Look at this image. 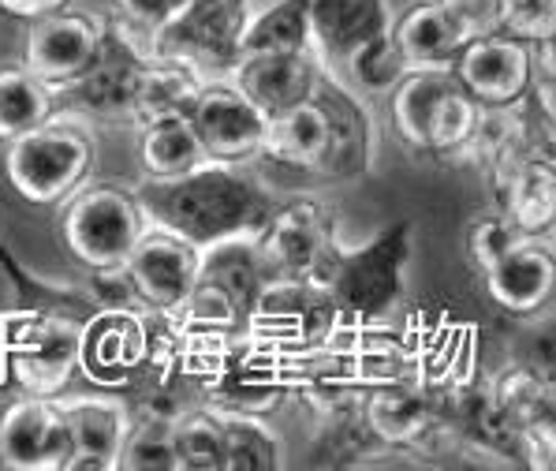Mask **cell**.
Segmentation results:
<instances>
[{"instance_id":"cell-17","label":"cell","mask_w":556,"mask_h":471,"mask_svg":"<svg viewBox=\"0 0 556 471\" xmlns=\"http://www.w3.org/2000/svg\"><path fill=\"white\" fill-rule=\"evenodd\" d=\"M355 416L363 419V431L378 445L418 449L426 434L441 423V400L407 374V379H392L363 389Z\"/></svg>"},{"instance_id":"cell-20","label":"cell","mask_w":556,"mask_h":471,"mask_svg":"<svg viewBox=\"0 0 556 471\" xmlns=\"http://www.w3.org/2000/svg\"><path fill=\"white\" fill-rule=\"evenodd\" d=\"M329 142H332L329 109L314 94V98L299 101L288 113L269 120L262 161L288 169V173H321L325 158H329Z\"/></svg>"},{"instance_id":"cell-1","label":"cell","mask_w":556,"mask_h":471,"mask_svg":"<svg viewBox=\"0 0 556 471\" xmlns=\"http://www.w3.org/2000/svg\"><path fill=\"white\" fill-rule=\"evenodd\" d=\"M139 195L153 221L199 247L236 236H258L277 207L273 187L258 173H251V165H220V161H205L179 179L147 184Z\"/></svg>"},{"instance_id":"cell-13","label":"cell","mask_w":556,"mask_h":471,"mask_svg":"<svg viewBox=\"0 0 556 471\" xmlns=\"http://www.w3.org/2000/svg\"><path fill=\"white\" fill-rule=\"evenodd\" d=\"M448 72L478 106H523L530 94V41L504 30L485 34L459 49Z\"/></svg>"},{"instance_id":"cell-9","label":"cell","mask_w":556,"mask_h":471,"mask_svg":"<svg viewBox=\"0 0 556 471\" xmlns=\"http://www.w3.org/2000/svg\"><path fill=\"white\" fill-rule=\"evenodd\" d=\"M404 259H407L404 228L378 236L363 251H348L344 247L325 293L332 296L337 311L348 322L370 325L381 314H389L396 307L400 293H404Z\"/></svg>"},{"instance_id":"cell-39","label":"cell","mask_w":556,"mask_h":471,"mask_svg":"<svg viewBox=\"0 0 556 471\" xmlns=\"http://www.w3.org/2000/svg\"><path fill=\"white\" fill-rule=\"evenodd\" d=\"M67 4H75V0H0V15L15 23H30L49 12H60V8H67Z\"/></svg>"},{"instance_id":"cell-21","label":"cell","mask_w":556,"mask_h":471,"mask_svg":"<svg viewBox=\"0 0 556 471\" xmlns=\"http://www.w3.org/2000/svg\"><path fill=\"white\" fill-rule=\"evenodd\" d=\"M497 210L519 236H553L556 225V165L553 150L530 153L504 184L493 191Z\"/></svg>"},{"instance_id":"cell-37","label":"cell","mask_w":556,"mask_h":471,"mask_svg":"<svg viewBox=\"0 0 556 471\" xmlns=\"http://www.w3.org/2000/svg\"><path fill=\"white\" fill-rule=\"evenodd\" d=\"M519 239L516 228L508 225V218L497 210L490 213V218H478L475 225H470L467 233V255H470V265H475L478 273L485 270V265H493L501 259L504 251H508L511 244Z\"/></svg>"},{"instance_id":"cell-24","label":"cell","mask_w":556,"mask_h":471,"mask_svg":"<svg viewBox=\"0 0 556 471\" xmlns=\"http://www.w3.org/2000/svg\"><path fill=\"white\" fill-rule=\"evenodd\" d=\"M392 38L407 67H452V60L467 46L441 0H415L392 15Z\"/></svg>"},{"instance_id":"cell-36","label":"cell","mask_w":556,"mask_h":471,"mask_svg":"<svg viewBox=\"0 0 556 471\" xmlns=\"http://www.w3.org/2000/svg\"><path fill=\"white\" fill-rule=\"evenodd\" d=\"M504 34L538 41L556 34V0H504Z\"/></svg>"},{"instance_id":"cell-19","label":"cell","mask_w":556,"mask_h":471,"mask_svg":"<svg viewBox=\"0 0 556 471\" xmlns=\"http://www.w3.org/2000/svg\"><path fill=\"white\" fill-rule=\"evenodd\" d=\"M392 15H396V8L389 0H306L314 57L325 67H340V60L355 46L389 30Z\"/></svg>"},{"instance_id":"cell-38","label":"cell","mask_w":556,"mask_h":471,"mask_svg":"<svg viewBox=\"0 0 556 471\" xmlns=\"http://www.w3.org/2000/svg\"><path fill=\"white\" fill-rule=\"evenodd\" d=\"M456 23L459 38L475 41L504 27V0H441Z\"/></svg>"},{"instance_id":"cell-10","label":"cell","mask_w":556,"mask_h":471,"mask_svg":"<svg viewBox=\"0 0 556 471\" xmlns=\"http://www.w3.org/2000/svg\"><path fill=\"white\" fill-rule=\"evenodd\" d=\"M187 116H191L210 161H220V165H254V161H262L269 116L228 75L225 79H205Z\"/></svg>"},{"instance_id":"cell-11","label":"cell","mask_w":556,"mask_h":471,"mask_svg":"<svg viewBox=\"0 0 556 471\" xmlns=\"http://www.w3.org/2000/svg\"><path fill=\"white\" fill-rule=\"evenodd\" d=\"M72 431L56 397L20 393L0 408V468L72 471Z\"/></svg>"},{"instance_id":"cell-5","label":"cell","mask_w":556,"mask_h":471,"mask_svg":"<svg viewBox=\"0 0 556 471\" xmlns=\"http://www.w3.org/2000/svg\"><path fill=\"white\" fill-rule=\"evenodd\" d=\"M254 239L273 277H306L318 288L329 285L344 255L332 233V213L318 199H292L285 207H273Z\"/></svg>"},{"instance_id":"cell-33","label":"cell","mask_w":556,"mask_h":471,"mask_svg":"<svg viewBox=\"0 0 556 471\" xmlns=\"http://www.w3.org/2000/svg\"><path fill=\"white\" fill-rule=\"evenodd\" d=\"M478 113H482V106L456 83V87L441 98V106L433 109L422 153H430V158H438V161H464V150H467L470 135H475Z\"/></svg>"},{"instance_id":"cell-40","label":"cell","mask_w":556,"mask_h":471,"mask_svg":"<svg viewBox=\"0 0 556 471\" xmlns=\"http://www.w3.org/2000/svg\"><path fill=\"white\" fill-rule=\"evenodd\" d=\"M199 4H213V8H232V12H251L254 0H199Z\"/></svg>"},{"instance_id":"cell-4","label":"cell","mask_w":556,"mask_h":471,"mask_svg":"<svg viewBox=\"0 0 556 471\" xmlns=\"http://www.w3.org/2000/svg\"><path fill=\"white\" fill-rule=\"evenodd\" d=\"M153 367H168L153 340L150 311L131 303H105L79 333V374L98 389H131L147 382Z\"/></svg>"},{"instance_id":"cell-32","label":"cell","mask_w":556,"mask_h":471,"mask_svg":"<svg viewBox=\"0 0 556 471\" xmlns=\"http://www.w3.org/2000/svg\"><path fill=\"white\" fill-rule=\"evenodd\" d=\"M173 445L179 471H225V442H220L217 408H191L173 416Z\"/></svg>"},{"instance_id":"cell-6","label":"cell","mask_w":556,"mask_h":471,"mask_svg":"<svg viewBox=\"0 0 556 471\" xmlns=\"http://www.w3.org/2000/svg\"><path fill=\"white\" fill-rule=\"evenodd\" d=\"M83 325L53 311L20 314L4 333V363L20 393L60 397L79 374Z\"/></svg>"},{"instance_id":"cell-14","label":"cell","mask_w":556,"mask_h":471,"mask_svg":"<svg viewBox=\"0 0 556 471\" xmlns=\"http://www.w3.org/2000/svg\"><path fill=\"white\" fill-rule=\"evenodd\" d=\"M56 405L67 419V431H72V471H116L135 408L116 389H98V385H93V393L64 389Z\"/></svg>"},{"instance_id":"cell-26","label":"cell","mask_w":556,"mask_h":471,"mask_svg":"<svg viewBox=\"0 0 556 471\" xmlns=\"http://www.w3.org/2000/svg\"><path fill=\"white\" fill-rule=\"evenodd\" d=\"M452 87H456V79H452L448 67H410L404 79L392 87V94L384 98V106H389V124L407 150L422 153L433 109L441 106V98Z\"/></svg>"},{"instance_id":"cell-29","label":"cell","mask_w":556,"mask_h":471,"mask_svg":"<svg viewBox=\"0 0 556 471\" xmlns=\"http://www.w3.org/2000/svg\"><path fill=\"white\" fill-rule=\"evenodd\" d=\"M60 109V90L30 72L27 64L0 67V142L38 127Z\"/></svg>"},{"instance_id":"cell-27","label":"cell","mask_w":556,"mask_h":471,"mask_svg":"<svg viewBox=\"0 0 556 471\" xmlns=\"http://www.w3.org/2000/svg\"><path fill=\"white\" fill-rule=\"evenodd\" d=\"M306 49H311L306 0H265V4H251V12H247V20H243V30H239V57L243 53H306Z\"/></svg>"},{"instance_id":"cell-7","label":"cell","mask_w":556,"mask_h":471,"mask_svg":"<svg viewBox=\"0 0 556 471\" xmlns=\"http://www.w3.org/2000/svg\"><path fill=\"white\" fill-rule=\"evenodd\" d=\"M113 27H109V15L87 12V8H60L41 20L27 23L23 34V60L38 79H46L49 87L64 90L79 79L83 72H90L93 60L105 53Z\"/></svg>"},{"instance_id":"cell-28","label":"cell","mask_w":556,"mask_h":471,"mask_svg":"<svg viewBox=\"0 0 556 471\" xmlns=\"http://www.w3.org/2000/svg\"><path fill=\"white\" fill-rule=\"evenodd\" d=\"M202 277L217 281L220 288H228V296L239 303L247 322L254 296L262 293V285L273 277L269 265H265L258 239L254 236H236V239H220V244L202 247Z\"/></svg>"},{"instance_id":"cell-16","label":"cell","mask_w":556,"mask_h":471,"mask_svg":"<svg viewBox=\"0 0 556 471\" xmlns=\"http://www.w3.org/2000/svg\"><path fill=\"white\" fill-rule=\"evenodd\" d=\"M485 296L511 319H527L549 307L556 288L553 236H519L493 265L482 270Z\"/></svg>"},{"instance_id":"cell-12","label":"cell","mask_w":556,"mask_h":471,"mask_svg":"<svg viewBox=\"0 0 556 471\" xmlns=\"http://www.w3.org/2000/svg\"><path fill=\"white\" fill-rule=\"evenodd\" d=\"M243 20L247 12L187 0L173 20L153 34V53L184 60L194 72H202L205 79H225L239 60V30H243Z\"/></svg>"},{"instance_id":"cell-23","label":"cell","mask_w":556,"mask_h":471,"mask_svg":"<svg viewBox=\"0 0 556 471\" xmlns=\"http://www.w3.org/2000/svg\"><path fill=\"white\" fill-rule=\"evenodd\" d=\"M139 132V150H135V161H139L142 184H165V179H179L187 173H194L199 165H205V150L202 139L194 132L191 116L176 113V116H157L147 120V124L135 127Z\"/></svg>"},{"instance_id":"cell-18","label":"cell","mask_w":556,"mask_h":471,"mask_svg":"<svg viewBox=\"0 0 556 471\" xmlns=\"http://www.w3.org/2000/svg\"><path fill=\"white\" fill-rule=\"evenodd\" d=\"M228 79L273 120L318 94L325 64L311 49L306 53H243L232 64Z\"/></svg>"},{"instance_id":"cell-34","label":"cell","mask_w":556,"mask_h":471,"mask_svg":"<svg viewBox=\"0 0 556 471\" xmlns=\"http://www.w3.org/2000/svg\"><path fill=\"white\" fill-rule=\"evenodd\" d=\"M116 468L127 471H179L176 445H173V416L161 412H135L131 431L124 438Z\"/></svg>"},{"instance_id":"cell-30","label":"cell","mask_w":556,"mask_h":471,"mask_svg":"<svg viewBox=\"0 0 556 471\" xmlns=\"http://www.w3.org/2000/svg\"><path fill=\"white\" fill-rule=\"evenodd\" d=\"M220 442H225V471L285 468V442L262 412H220Z\"/></svg>"},{"instance_id":"cell-2","label":"cell","mask_w":556,"mask_h":471,"mask_svg":"<svg viewBox=\"0 0 556 471\" xmlns=\"http://www.w3.org/2000/svg\"><path fill=\"white\" fill-rule=\"evenodd\" d=\"M98 135L87 116H64L56 109L38 127L0 142V176L30 207H60L93 176Z\"/></svg>"},{"instance_id":"cell-8","label":"cell","mask_w":556,"mask_h":471,"mask_svg":"<svg viewBox=\"0 0 556 471\" xmlns=\"http://www.w3.org/2000/svg\"><path fill=\"white\" fill-rule=\"evenodd\" d=\"M119 270L127 277L135 307L150 311L153 319H165V314L179 311V303L191 296L194 281L202 273V247L173 233L161 221H150L147 233L139 236V244L131 247Z\"/></svg>"},{"instance_id":"cell-22","label":"cell","mask_w":556,"mask_h":471,"mask_svg":"<svg viewBox=\"0 0 556 471\" xmlns=\"http://www.w3.org/2000/svg\"><path fill=\"white\" fill-rule=\"evenodd\" d=\"M318 98L329 109V124H332V142H329V158H325L321 173L329 179H348L370 169V150H374V135H370V120H366L363 98L344 87V83L329 79L325 75Z\"/></svg>"},{"instance_id":"cell-3","label":"cell","mask_w":556,"mask_h":471,"mask_svg":"<svg viewBox=\"0 0 556 471\" xmlns=\"http://www.w3.org/2000/svg\"><path fill=\"white\" fill-rule=\"evenodd\" d=\"M60 244L83 270H119L150 225V210L135 187L83 184L60 202Z\"/></svg>"},{"instance_id":"cell-35","label":"cell","mask_w":556,"mask_h":471,"mask_svg":"<svg viewBox=\"0 0 556 471\" xmlns=\"http://www.w3.org/2000/svg\"><path fill=\"white\" fill-rule=\"evenodd\" d=\"M109 4V27L119 38L135 41L142 53H153V34L187 4V0H105Z\"/></svg>"},{"instance_id":"cell-31","label":"cell","mask_w":556,"mask_h":471,"mask_svg":"<svg viewBox=\"0 0 556 471\" xmlns=\"http://www.w3.org/2000/svg\"><path fill=\"white\" fill-rule=\"evenodd\" d=\"M344 75V83L352 87L358 98H389L392 87L410 72L404 53H400L396 38H392V27L366 38L363 46H355L352 53L340 60L337 67Z\"/></svg>"},{"instance_id":"cell-15","label":"cell","mask_w":556,"mask_h":471,"mask_svg":"<svg viewBox=\"0 0 556 471\" xmlns=\"http://www.w3.org/2000/svg\"><path fill=\"white\" fill-rule=\"evenodd\" d=\"M150 53H142L135 41L119 38L113 30L105 53L93 60L90 72H83L72 87L60 90V101L83 113L93 124H131V106H135V87H139V72L142 60Z\"/></svg>"},{"instance_id":"cell-25","label":"cell","mask_w":556,"mask_h":471,"mask_svg":"<svg viewBox=\"0 0 556 471\" xmlns=\"http://www.w3.org/2000/svg\"><path fill=\"white\" fill-rule=\"evenodd\" d=\"M202 83H205V75L194 72V67L184 64V60L150 53L142 60L139 87H135L131 127L147 124V120H157V116L191 113Z\"/></svg>"}]
</instances>
